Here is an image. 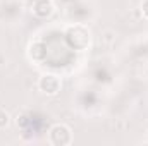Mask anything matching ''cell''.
<instances>
[{
    "mask_svg": "<svg viewBox=\"0 0 148 146\" xmlns=\"http://www.w3.org/2000/svg\"><path fill=\"white\" fill-rule=\"evenodd\" d=\"M140 12H141L143 19L148 21V0H141V3H140Z\"/></svg>",
    "mask_w": 148,
    "mask_h": 146,
    "instance_id": "11",
    "label": "cell"
},
{
    "mask_svg": "<svg viewBox=\"0 0 148 146\" xmlns=\"http://www.w3.org/2000/svg\"><path fill=\"white\" fill-rule=\"evenodd\" d=\"M36 88L40 89V93L47 96H57L62 89V79L53 72H45L38 77Z\"/></svg>",
    "mask_w": 148,
    "mask_h": 146,
    "instance_id": "7",
    "label": "cell"
},
{
    "mask_svg": "<svg viewBox=\"0 0 148 146\" xmlns=\"http://www.w3.org/2000/svg\"><path fill=\"white\" fill-rule=\"evenodd\" d=\"M88 77H90L93 86H97L100 89H105V88H109L115 83V69L105 60H97L90 65Z\"/></svg>",
    "mask_w": 148,
    "mask_h": 146,
    "instance_id": "2",
    "label": "cell"
},
{
    "mask_svg": "<svg viewBox=\"0 0 148 146\" xmlns=\"http://www.w3.org/2000/svg\"><path fill=\"white\" fill-rule=\"evenodd\" d=\"M33 16L38 19H48L55 14L57 10V3L55 0H35L31 5H29Z\"/></svg>",
    "mask_w": 148,
    "mask_h": 146,
    "instance_id": "9",
    "label": "cell"
},
{
    "mask_svg": "<svg viewBox=\"0 0 148 146\" xmlns=\"http://www.w3.org/2000/svg\"><path fill=\"white\" fill-rule=\"evenodd\" d=\"M12 119H10V113L5 108H0V131H5L9 126H10Z\"/></svg>",
    "mask_w": 148,
    "mask_h": 146,
    "instance_id": "10",
    "label": "cell"
},
{
    "mask_svg": "<svg viewBox=\"0 0 148 146\" xmlns=\"http://www.w3.org/2000/svg\"><path fill=\"white\" fill-rule=\"evenodd\" d=\"M77 0H55V3L57 5H60L62 9H66V7H69V5H73V3H76Z\"/></svg>",
    "mask_w": 148,
    "mask_h": 146,
    "instance_id": "12",
    "label": "cell"
},
{
    "mask_svg": "<svg viewBox=\"0 0 148 146\" xmlns=\"http://www.w3.org/2000/svg\"><path fill=\"white\" fill-rule=\"evenodd\" d=\"M2 2H5V0H0V3H2Z\"/></svg>",
    "mask_w": 148,
    "mask_h": 146,
    "instance_id": "13",
    "label": "cell"
},
{
    "mask_svg": "<svg viewBox=\"0 0 148 146\" xmlns=\"http://www.w3.org/2000/svg\"><path fill=\"white\" fill-rule=\"evenodd\" d=\"M74 139L73 129L67 124L57 122L47 129V143L52 146H67Z\"/></svg>",
    "mask_w": 148,
    "mask_h": 146,
    "instance_id": "6",
    "label": "cell"
},
{
    "mask_svg": "<svg viewBox=\"0 0 148 146\" xmlns=\"http://www.w3.org/2000/svg\"><path fill=\"white\" fill-rule=\"evenodd\" d=\"M95 14H97V9H95L93 2H90V0H77L76 3L64 9V16L69 23L88 24L95 17Z\"/></svg>",
    "mask_w": 148,
    "mask_h": 146,
    "instance_id": "3",
    "label": "cell"
},
{
    "mask_svg": "<svg viewBox=\"0 0 148 146\" xmlns=\"http://www.w3.org/2000/svg\"><path fill=\"white\" fill-rule=\"evenodd\" d=\"M28 57H29V60L35 62V64H43V62H47V59H48V45H47V41H43L41 38L33 40V41L28 45Z\"/></svg>",
    "mask_w": 148,
    "mask_h": 146,
    "instance_id": "8",
    "label": "cell"
},
{
    "mask_svg": "<svg viewBox=\"0 0 148 146\" xmlns=\"http://www.w3.org/2000/svg\"><path fill=\"white\" fill-rule=\"evenodd\" d=\"M102 89L100 88H83L76 95V107L86 115L95 113L102 105Z\"/></svg>",
    "mask_w": 148,
    "mask_h": 146,
    "instance_id": "4",
    "label": "cell"
},
{
    "mask_svg": "<svg viewBox=\"0 0 148 146\" xmlns=\"http://www.w3.org/2000/svg\"><path fill=\"white\" fill-rule=\"evenodd\" d=\"M62 40L73 52H84L91 45V31L88 24L69 23L62 33Z\"/></svg>",
    "mask_w": 148,
    "mask_h": 146,
    "instance_id": "1",
    "label": "cell"
},
{
    "mask_svg": "<svg viewBox=\"0 0 148 146\" xmlns=\"http://www.w3.org/2000/svg\"><path fill=\"white\" fill-rule=\"evenodd\" d=\"M26 3L23 0H5L0 3V24H16L24 16Z\"/></svg>",
    "mask_w": 148,
    "mask_h": 146,
    "instance_id": "5",
    "label": "cell"
}]
</instances>
